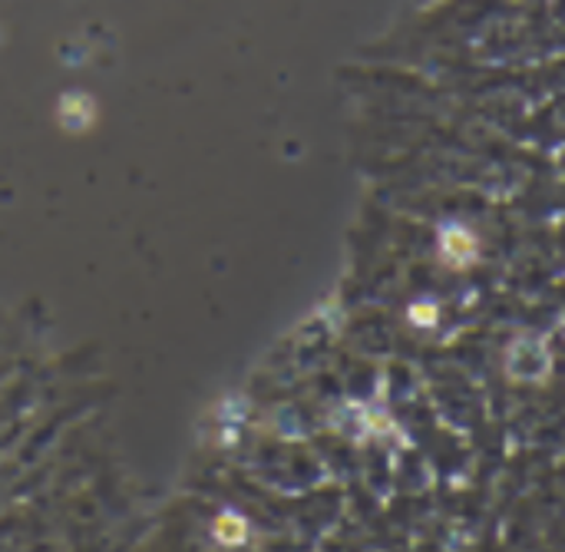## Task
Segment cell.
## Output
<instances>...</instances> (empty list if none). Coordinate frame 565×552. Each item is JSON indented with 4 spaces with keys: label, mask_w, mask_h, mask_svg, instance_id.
Returning <instances> with one entry per match:
<instances>
[{
    "label": "cell",
    "mask_w": 565,
    "mask_h": 552,
    "mask_svg": "<svg viewBox=\"0 0 565 552\" xmlns=\"http://www.w3.org/2000/svg\"><path fill=\"white\" fill-rule=\"evenodd\" d=\"M440 252L450 265H466L476 255V239L466 229H446L440 235Z\"/></svg>",
    "instance_id": "1"
}]
</instances>
